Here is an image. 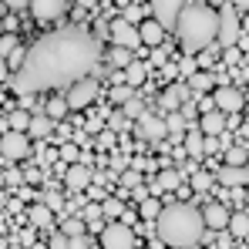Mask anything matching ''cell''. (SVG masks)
Here are the masks:
<instances>
[{
    "mask_svg": "<svg viewBox=\"0 0 249 249\" xmlns=\"http://www.w3.org/2000/svg\"><path fill=\"white\" fill-rule=\"evenodd\" d=\"M94 98H98V81H94V78H81V81H74L71 88H68V94H64L68 108H88Z\"/></svg>",
    "mask_w": 249,
    "mask_h": 249,
    "instance_id": "cell-7",
    "label": "cell"
},
{
    "mask_svg": "<svg viewBox=\"0 0 249 249\" xmlns=\"http://www.w3.org/2000/svg\"><path fill=\"white\" fill-rule=\"evenodd\" d=\"M182 145H185L182 152H185L189 159H202V155H206V148H202V145H206V138H202V131H199V128H189V135H185V142H182Z\"/></svg>",
    "mask_w": 249,
    "mask_h": 249,
    "instance_id": "cell-21",
    "label": "cell"
},
{
    "mask_svg": "<svg viewBox=\"0 0 249 249\" xmlns=\"http://www.w3.org/2000/svg\"><path fill=\"white\" fill-rule=\"evenodd\" d=\"M68 111H71V108H68V101H64L61 94L47 98V108H44V115H47V118H51L54 124H57V122H64V118H68Z\"/></svg>",
    "mask_w": 249,
    "mask_h": 249,
    "instance_id": "cell-23",
    "label": "cell"
},
{
    "mask_svg": "<svg viewBox=\"0 0 249 249\" xmlns=\"http://www.w3.org/2000/svg\"><path fill=\"white\" fill-rule=\"evenodd\" d=\"M0 189H3V175H0Z\"/></svg>",
    "mask_w": 249,
    "mask_h": 249,
    "instance_id": "cell-59",
    "label": "cell"
},
{
    "mask_svg": "<svg viewBox=\"0 0 249 249\" xmlns=\"http://www.w3.org/2000/svg\"><path fill=\"white\" fill-rule=\"evenodd\" d=\"M24 182H31V185H41V182H44V172H41V168H27V172H24Z\"/></svg>",
    "mask_w": 249,
    "mask_h": 249,
    "instance_id": "cell-46",
    "label": "cell"
},
{
    "mask_svg": "<svg viewBox=\"0 0 249 249\" xmlns=\"http://www.w3.org/2000/svg\"><path fill=\"white\" fill-rule=\"evenodd\" d=\"M185 88H189V91H196V94H209V91L215 88V74H209V71H196V74L189 78Z\"/></svg>",
    "mask_w": 249,
    "mask_h": 249,
    "instance_id": "cell-22",
    "label": "cell"
},
{
    "mask_svg": "<svg viewBox=\"0 0 249 249\" xmlns=\"http://www.w3.org/2000/svg\"><path fill=\"white\" fill-rule=\"evenodd\" d=\"M226 165H232V168L249 165V148L246 145H229L226 148Z\"/></svg>",
    "mask_w": 249,
    "mask_h": 249,
    "instance_id": "cell-27",
    "label": "cell"
},
{
    "mask_svg": "<svg viewBox=\"0 0 249 249\" xmlns=\"http://www.w3.org/2000/svg\"><path fill=\"white\" fill-rule=\"evenodd\" d=\"M44 206L51 209V212H61V209H64V199H61L57 192H47V196H44Z\"/></svg>",
    "mask_w": 249,
    "mask_h": 249,
    "instance_id": "cell-43",
    "label": "cell"
},
{
    "mask_svg": "<svg viewBox=\"0 0 249 249\" xmlns=\"http://www.w3.org/2000/svg\"><path fill=\"white\" fill-rule=\"evenodd\" d=\"M152 64H159V68L165 64V47H155V51H152Z\"/></svg>",
    "mask_w": 249,
    "mask_h": 249,
    "instance_id": "cell-50",
    "label": "cell"
},
{
    "mask_svg": "<svg viewBox=\"0 0 249 249\" xmlns=\"http://www.w3.org/2000/svg\"><path fill=\"white\" fill-rule=\"evenodd\" d=\"M84 229H88V226H84L81 215H78V219H68V222L61 226V236H68V239H78V236H84Z\"/></svg>",
    "mask_w": 249,
    "mask_h": 249,
    "instance_id": "cell-32",
    "label": "cell"
},
{
    "mask_svg": "<svg viewBox=\"0 0 249 249\" xmlns=\"http://www.w3.org/2000/svg\"><path fill=\"white\" fill-rule=\"evenodd\" d=\"M111 44L115 47H124V51H138V27H131V24H124V20H115L111 24Z\"/></svg>",
    "mask_w": 249,
    "mask_h": 249,
    "instance_id": "cell-12",
    "label": "cell"
},
{
    "mask_svg": "<svg viewBox=\"0 0 249 249\" xmlns=\"http://www.w3.org/2000/svg\"><path fill=\"white\" fill-rule=\"evenodd\" d=\"M17 47H20V44H17L14 34H0V61H3V57H10Z\"/></svg>",
    "mask_w": 249,
    "mask_h": 249,
    "instance_id": "cell-38",
    "label": "cell"
},
{
    "mask_svg": "<svg viewBox=\"0 0 249 249\" xmlns=\"http://www.w3.org/2000/svg\"><path fill=\"white\" fill-rule=\"evenodd\" d=\"M243 34H249V14H246V20H243Z\"/></svg>",
    "mask_w": 249,
    "mask_h": 249,
    "instance_id": "cell-57",
    "label": "cell"
},
{
    "mask_svg": "<svg viewBox=\"0 0 249 249\" xmlns=\"http://www.w3.org/2000/svg\"><path fill=\"white\" fill-rule=\"evenodd\" d=\"M24 61H27V51H24V47H17V51L10 54V64H14V71H20V68H24Z\"/></svg>",
    "mask_w": 249,
    "mask_h": 249,
    "instance_id": "cell-45",
    "label": "cell"
},
{
    "mask_svg": "<svg viewBox=\"0 0 249 249\" xmlns=\"http://www.w3.org/2000/svg\"><path fill=\"white\" fill-rule=\"evenodd\" d=\"M51 128H54V122H51L47 115H34V118H31V128H27V138H47Z\"/></svg>",
    "mask_w": 249,
    "mask_h": 249,
    "instance_id": "cell-26",
    "label": "cell"
},
{
    "mask_svg": "<svg viewBox=\"0 0 249 249\" xmlns=\"http://www.w3.org/2000/svg\"><path fill=\"white\" fill-rule=\"evenodd\" d=\"M115 142H118V135H115V131H108V128L94 135V148H101V152H111V148H115Z\"/></svg>",
    "mask_w": 249,
    "mask_h": 249,
    "instance_id": "cell-35",
    "label": "cell"
},
{
    "mask_svg": "<svg viewBox=\"0 0 249 249\" xmlns=\"http://www.w3.org/2000/svg\"><path fill=\"white\" fill-rule=\"evenodd\" d=\"M229 199H236V202H246V192H239V189H232V192H229Z\"/></svg>",
    "mask_w": 249,
    "mask_h": 249,
    "instance_id": "cell-55",
    "label": "cell"
},
{
    "mask_svg": "<svg viewBox=\"0 0 249 249\" xmlns=\"http://www.w3.org/2000/svg\"><path fill=\"white\" fill-rule=\"evenodd\" d=\"M135 57H131V51H124V47H111V54H108V64H115V68H128Z\"/></svg>",
    "mask_w": 249,
    "mask_h": 249,
    "instance_id": "cell-33",
    "label": "cell"
},
{
    "mask_svg": "<svg viewBox=\"0 0 249 249\" xmlns=\"http://www.w3.org/2000/svg\"><path fill=\"white\" fill-rule=\"evenodd\" d=\"M105 118H108V124H105V128H108V131H115V135H122V131H128V128H131V122L124 118L122 111H108Z\"/></svg>",
    "mask_w": 249,
    "mask_h": 249,
    "instance_id": "cell-31",
    "label": "cell"
},
{
    "mask_svg": "<svg viewBox=\"0 0 249 249\" xmlns=\"http://www.w3.org/2000/svg\"><path fill=\"white\" fill-rule=\"evenodd\" d=\"M101 64V44L84 27H64L54 31L27 51V61L20 71H14L10 88L20 98H31L37 91H57L71 88L81 78H91Z\"/></svg>",
    "mask_w": 249,
    "mask_h": 249,
    "instance_id": "cell-1",
    "label": "cell"
},
{
    "mask_svg": "<svg viewBox=\"0 0 249 249\" xmlns=\"http://www.w3.org/2000/svg\"><path fill=\"white\" fill-rule=\"evenodd\" d=\"M142 185V172H135V168H128L122 175V189H138Z\"/></svg>",
    "mask_w": 249,
    "mask_h": 249,
    "instance_id": "cell-42",
    "label": "cell"
},
{
    "mask_svg": "<svg viewBox=\"0 0 249 249\" xmlns=\"http://www.w3.org/2000/svg\"><path fill=\"white\" fill-rule=\"evenodd\" d=\"M138 135L145 138V142H165V118L162 115H155V111H145L142 118H138Z\"/></svg>",
    "mask_w": 249,
    "mask_h": 249,
    "instance_id": "cell-11",
    "label": "cell"
},
{
    "mask_svg": "<svg viewBox=\"0 0 249 249\" xmlns=\"http://www.w3.org/2000/svg\"><path fill=\"white\" fill-rule=\"evenodd\" d=\"M57 152H61V159H64L68 165H78V162H81V148H78L74 142H64V145H61Z\"/></svg>",
    "mask_w": 249,
    "mask_h": 249,
    "instance_id": "cell-36",
    "label": "cell"
},
{
    "mask_svg": "<svg viewBox=\"0 0 249 249\" xmlns=\"http://www.w3.org/2000/svg\"><path fill=\"white\" fill-rule=\"evenodd\" d=\"M64 182H68V189H71V192H88V189H91V182H94V168L88 165V162L68 165V172H64Z\"/></svg>",
    "mask_w": 249,
    "mask_h": 249,
    "instance_id": "cell-10",
    "label": "cell"
},
{
    "mask_svg": "<svg viewBox=\"0 0 249 249\" xmlns=\"http://www.w3.org/2000/svg\"><path fill=\"white\" fill-rule=\"evenodd\" d=\"M196 128L202 131V138H219V135L226 131V115H222V111H206Z\"/></svg>",
    "mask_w": 249,
    "mask_h": 249,
    "instance_id": "cell-16",
    "label": "cell"
},
{
    "mask_svg": "<svg viewBox=\"0 0 249 249\" xmlns=\"http://www.w3.org/2000/svg\"><path fill=\"white\" fill-rule=\"evenodd\" d=\"M212 105H215V111H222V115H236V111L243 108V91H239L236 84H222V88H215Z\"/></svg>",
    "mask_w": 249,
    "mask_h": 249,
    "instance_id": "cell-9",
    "label": "cell"
},
{
    "mask_svg": "<svg viewBox=\"0 0 249 249\" xmlns=\"http://www.w3.org/2000/svg\"><path fill=\"white\" fill-rule=\"evenodd\" d=\"M0 24H3V3H0Z\"/></svg>",
    "mask_w": 249,
    "mask_h": 249,
    "instance_id": "cell-58",
    "label": "cell"
},
{
    "mask_svg": "<svg viewBox=\"0 0 249 249\" xmlns=\"http://www.w3.org/2000/svg\"><path fill=\"white\" fill-rule=\"evenodd\" d=\"M47 249H68V236L54 232V236H51V246H47Z\"/></svg>",
    "mask_w": 249,
    "mask_h": 249,
    "instance_id": "cell-48",
    "label": "cell"
},
{
    "mask_svg": "<svg viewBox=\"0 0 249 249\" xmlns=\"http://www.w3.org/2000/svg\"><path fill=\"white\" fill-rule=\"evenodd\" d=\"M101 215H105L108 222H118V219L124 215V202L118 199V196H108V199L101 202Z\"/></svg>",
    "mask_w": 249,
    "mask_h": 249,
    "instance_id": "cell-24",
    "label": "cell"
},
{
    "mask_svg": "<svg viewBox=\"0 0 249 249\" xmlns=\"http://www.w3.org/2000/svg\"><path fill=\"white\" fill-rule=\"evenodd\" d=\"M215 178H219L226 189H243V185H249V165H243V168L222 165L219 172H215Z\"/></svg>",
    "mask_w": 249,
    "mask_h": 249,
    "instance_id": "cell-14",
    "label": "cell"
},
{
    "mask_svg": "<svg viewBox=\"0 0 249 249\" xmlns=\"http://www.w3.org/2000/svg\"><path fill=\"white\" fill-rule=\"evenodd\" d=\"M236 239H246L249 236V215H243V212H236V215H229V226H226Z\"/></svg>",
    "mask_w": 249,
    "mask_h": 249,
    "instance_id": "cell-28",
    "label": "cell"
},
{
    "mask_svg": "<svg viewBox=\"0 0 249 249\" xmlns=\"http://www.w3.org/2000/svg\"><path fill=\"white\" fill-rule=\"evenodd\" d=\"M222 57H226V64H236V61H239V51H236V47H226Z\"/></svg>",
    "mask_w": 249,
    "mask_h": 249,
    "instance_id": "cell-51",
    "label": "cell"
},
{
    "mask_svg": "<svg viewBox=\"0 0 249 249\" xmlns=\"http://www.w3.org/2000/svg\"><path fill=\"white\" fill-rule=\"evenodd\" d=\"M101 118H105V115H98V118H88V131H91V135L105 131V124H101Z\"/></svg>",
    "mask_w": 249,
    "mask_h": 249,
    "instance_id": "cell-49",
    "label": "cell"
},
{
    "mask_svg": "<svg viewBox=\"0 0 249 249\" xmlns=\"http://www.w3.org/2000/svg\"><path fill=\"white\" fill-rule=\"evenodd\" d=\"M162 215V202L159 199H145L142 202V219H159Z\"/></svg>",
    "mask_w": 249,
    "mask_h": 249,
    "instance_id": "cell-39",
    "label": "cell"
},
{
    "mask_svg": "<svg viewBox=\"0 0 249 249\" xmlns=\"http://www.w3.org/2000/svg\"><path fill=\"white\" fill-rule=\"evenodd\" d=\"M108 98H111V101H115V105H128V101H131V98H135V91H131V88H128V84H115V88H111V91H108Z\"/></svg>",
    "mask_w": 249,
    "mask_h": 249,
    "instance_id": "cell-34",
    "label": "cell"
},
{
    "mask_svg": "<svg viewBox=\"0 0 249 249\" xmlns=\"http://www.w3.org/2000/svg\"><path fill=\"white\" fill-rule=\"evenodd\" d=\"M246 64H249V54H246Z\"/></svg>",
    "mask_w": 249,
    "mask_h": 249,
    "instance_id": "cell-60",
    "label": "cell"
},
{
    "mask_svg": "<svg viewBox=\"0 0 249 249\" xmlns=\"http://www.w3.org/2000/svg\"><path fill=\"white\" fill-rule=\"evenodd\" d=\"M145 81H148V64H142V61H131V64L124 68V84L135 91V88H142Z\"/></svg>",
    "mask_w": 249,
    "mask_h": 249,
    "instance_id": "cell-20",
    "label": "cell"
},
{
    "mask_svg": "<svg viewBox=\"0 0 249 249\" xmlns=\"http://www.w3.org/2000/svg\"><path fill=\"white\" fill-rule=\"evenodd\" d=\"M155 229L162 236V243L178 249H189L196 243H202L206 236V222H202V209H196L192 202H172L162 209V215L155 219Z\"/></svg>",
    "mask_w": 249,
    "mask_h": 249,
    "instance_id": "cell-2",
    "label": "cell"
},
{
    "mask_svg": "<svg viewBox=\"0 0 249 249\" xmlns=\"http://www.w3.org/2000/svg\"><path fill=\"white\" fill-rule=\"evenodd\" d=\"M182 71H185V74H189V78H192V74H196V61H192V57H189V54H185V61H182Z\"/></svg>",
    "mask_w": 249,
    "mask_h": 249,
    "instance_id": "cell-54",
    "label": "cell"
},
{
    "mask_svg": "<svg viewBox=\"0 0 249 249\" xmlns=\"http://www.w3.org/2000/svg\"><path fill=\"white\" fill-rule=\"evenodd\" d=\"M68 7H71L68 0H34V3H27V10H31L37 20H54V17H61Z\"/></svg>",
    "mask_w": 249,
    "mask_h": 249,
    "instance_id": "cell-13",
    "label": "cell"
},
{
    "mask_svg": "<svg viewBox=\"0 0 249 249\" xmlns=\"http://www.w3.org/2000/svg\"><path fill=\"white\" fill-rule=\"evenodd\" d=\"M145 111H148V108H145V101H142V98H131L128 105H122V115L128 118V122H135V124H138V118H142Z\"/></svg>",
    "mask_w": 249,
    "mask_h": 249,
    "instance_id": "cell-30",
    "label": "cell"
},
{
    "mask_svg": "<svg viewBox=\"0 0 249 249\" xmlns=\"http://www.w3.org/2000/svg\"><path fill=\"white\" fill-rule=\"evenodd\" d=\"M192 189H196V192L212 189V175H209V172H202V168H199V172H192Z\"/></svg>",
    "mask_w": 249,
    "mask_h": 249,
    "instance_id": "cell-37",
    "label": "cell"
},
{
    "mask_svg": "<svg viewBox=\"0 0 249 249\" xmlns=\"http://www.w3.org/2000/svg\"><path fill=\"white\" fill-rule=\"evenodd\" d=\"M68 249H94V243L88 236H78V239H68Z\"/></svg>",
    "mask_w": 249,
    "mask_h": 249,
    "instance_id": "cell-47",
    "label": "cell"
},
{
    "mask_svg": "<svg viewBox=\"0 0 249 249\" xmlns=\"http://www.w3.org/2000/svg\"><path fill=\"white\" fill-rule=\"evenodd\" d=\"M27 215H31V222H34V226H41V229H54V212L44 206V202H41V206H31Z\"/></svg>",
    "mask_w": 249,
    "mask_h": 249,
    "instance_id": "cell-25",
    "label": "cell"
},
{
    "mask_svg": "<svg viewBox=\"0 0 249 249\" xmlns=\"http://www.w3.org/2000/svg\"><path fill=\"white\" fill-rule=\"evenodd\" d=\"M236 44H239L243 51H249V34H239V41H236Z\"/></svg>",
    "mask_w": 249,
    "mask_h": 249,
    "instance_id": "cell-56",
    "label": "cell"
},
{
    "mask_svg": "<svg viewBox=\"0 0 249 249\" xmlns=\"http://www.w3.org/2000/svg\"><path fill=\"white\" fill-rule=\"evenodd\" d=\"M219 27H215V47L219 51H226V47H236L239 41V34H243V27H239V17H236V7H219Z\"/></svg>",
    "mask_w": 249,
    "mask_h": 249,
    "instance_id": "cell-4",
    "label": "cell"
},
{
    "mask_svg": "<svg viewBox=\"0 0 249 249\" xmlns=\"http://www.w3.org/2000/svg\"><path fill=\"white\" fill-rule=\"evenodd\" d=\"M178 185H182V175H178L175 168H162V172L155 175V182H152V196L172 192V189H178Z\"/></svg>",
    "mask_w": 249,
    "mask_h": 249,
    "instance_id": "cell-18",
    "label": "cell"
},
{
    "mask_svg": "<svg viewBox=\"0 0 249 249\" xmlns=\"http://www.w3.org/2000/svg\"><path fill=\"white\" fill-rule=\"evenodd\" d=\"M229 209L222 206V202H209L206 209H202V222H206V229H226L229 226Z\"/></svg>",
    "mask_w": 249,
    "mask_h": 249,
    "instance_id": "cell-15",
    "label": "cell"
},
{
    "mask_svg": "<svg viewBox=\"0 0 249 249\" xmlns=\"http://www.w3.org/2000/svg\"><path fill=\"white\" fill-rule=\"evenodd\" d=\"M31 118H34V115H27V108H17V111H10L7 124H10V131H24V135H27V128H31Z\"/></svg>",
    "mask_w": 249,
    "mask_h": 249,
    "instance_id": "cell-29",
    "label": "cell"
},
{
    "mask_svg": "<svg viewBox=\"0 0 249 249\" xmlns=\"http://www.w3.org/2000/svg\"><path fill=\"white\" fill-rule=\"evenodd\" d=\"M111 168H115V172L128 168V159H124V155H111Z\"/></svg>",
    "mask_w": 249,
    "mask_h": 249,
    "instance_id": "cell-52",
    "label": "cell"
},
{
    "mask_svg": "<svg viewBox=\"0 0 249 249\" xmlns=\"http://www.w3.org/2000/svg\"><path fill=\"white\" fill-rule=\"evenodd\" d=\"M215 27H219L215 7H209V3H182L175 37L182 44V51L192 57V54H202V51H209L215 44Z\"/></svg>",
    "mask_w": 249,
    "mask_h": 249,
    "instance_id": "cell-3",
    "label": "cell"
},
{
    "mask_svg": "<svg viewBox=\"0 0 249 249\" xmlns=\"http://www.w3.org/2000/svg\"><path fill=\"white\" fill-rule=\"evenodd\" d=\"M142 17H145V7H138V3H128V7H124V17H122V20L135 27V24H138Z\"/></svg>",
    "mask_w": 249,
    "mask_h": 249,
    "instance_id": "cell-40",
    "label": "cell"
},
{
    "mask_svg": "<svg viewBox=\"0 0 249 249\" xmlns=\"http://www.w3.org/2000/svg\"><path fill=\"white\" fill-rule=\"evenodd\" d=\"M138 37H142V44H148V47L155 51V47H162V41H165V31H162L155 20H145V24L138 27Z\"/></svg>",
    "mask_w": 249,
    "mask_h": 249,
    "instance_id": "cell-19",
    "label": "cell"
},
{
    "mask_svg": "<svg viewBox=\"0 0 249 249\" xmlns=\"http://www.w3.org/2000/svg\"><path fill=\"white\" fill-rule=\"evenodd\" d=\"M148 10H152V20H155L162 31H175L178 14H182V3H178V0H155Z\"/></svg>",
    "mask_w": 249,
    "mask_h": 249,
    "instance_id": "cell-8",
    "label": "cell"
},
{
    "mask_svg": "<svg viewBox=\"0 0 249 249\" xmlns=\"http://www.w3.org/2000/svg\"><path fill=\"white\" fill-rule=\"evenodd\" d=\"M81 222L84 226H98V222H101V206H84Z\"/></svg>",
    "mask_w": 249,
    "mask_h": 249,
    "instance_id": "cell-41",
    "label": "cell"
},
{
    "mask_svg": "<svg viewBox=\"0 0 249 249\" xmlns=\"http://www.w3.org/2000/svg\"><path fill=\"white\" fill-rule=\"evenodd\" d=\"M98 246L101 249H131L135 246V232L122 222H105V229L98 232Z\"/></svg>",
    "mask_w": 249,
    "mask_h": 249,
    "instance_id": "cell-5",
    "label": "cell"
},
{
    "mask_svg": "<svg viewBox=\"0 0 249 249\" xmlns=\"http://www.w3.org/2000/svg\"><path fill=\"white\" fill-rule=\"evenodd\" d=\"M202 148H206V152H219V148H226V145H222L219 138H206V145H202Z\"/></svg>",
    "mask_w": 249,
    "mask_h": 249,
    "instance_id": "cell-53",
    "label": "cell"
},
{
    "mask_svg": "<svg viewBox=\"0 0 249 249\" xmlns=\"http://www.w3.org/2000/svg\"><path fill=\"white\" fill-rule=\"evenodd\" d=\"M20 182H24V172H17V168L3 172V185H20Z\"/></svg>",
    "mask_w": 249,
    "mask_h": 249,
    "instance_id": "cell-44",
    "label": "cell"
},
{
    "mask_svg": "<svg viewBox=\"0 0 249 249\" xmlns=\"http://www.w3.org/2000/svg\"><path fill=\"white\" fill-rule=\"evenodd\" d=\"M0 155H3L7 162L27 159V155H31V138H27L24 131H3V135H0Z\"/></svg>",
    "mask_w": 249,
    "mask_h": 249,
    "instance_id": "cell-6",
    "label": "cell"
},
{
    "mask_svg": "<svg viewBox=\"0 0 249 249\" xmlns=\"http://www.w3.org/2000/svg\"><path fill=\"white\" fill-rule=\"evenodd\" d=\"M185 98H189V88H185V84H172V88H165V91H162V111H165V115L178 111Z\"/></svg>",
    "mask_w": 249,
    "mask_h": 249,
    "instance_id": "cell-17",
    "label": "cell"
}]
</instances>
